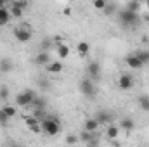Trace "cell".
<instances>
[{
    "label": "cell",
    "mask_w": 149,
    "mask_h": 147,
    "mask_svg": "<svg viewBox=\"0 0 149 147\" xmlns=\"http://www.w3.org/2000/svg\"><path fill=\"white\" fill-rule=\"evenodd\" d=\"M118 19H120L121 26H125L127 30H135L141 24V16L134 14V12H128L127 9H123V10L118 12Z\"/></svg>",
    "instance_id": "obj_1"
},
{
    "label": "cell",
    "mask_w": 149,
    "mask_h": 147,
    "mask_svg": "<svg viewBox=\"0 0 149 147\" xmlns=\"http://www.w3.org/2000/svg\"><path fill=\"white\" fill-rule=\"evenodd\" d=\"M97 128H99V123H97L95 118H87L85 119V123H83L85 132H97Z\"/></svg>",
    "instance_id": "obj_18"
},
{
    "label": "cell",
    "mask_w": 149,
    "mask_h": 147,
    "mask_svg": "<svg viewBox=\"0 0 149 147\" xmlns=\"http://www.w3.org/2000/svg\"><path fill=\"white\" fill-rule=\"evenodd\" d=\"M81 142H85V144H88L90 140H94V139H99V133L97 132H85V130H81V133H80V137H78Z\"/></svg>",
    "instance_id": "obj_20"
},
{
    "label": "cell",
    "mask_w": 149,
    "mask_h": 147,
    "mask_svg": "<svg viewBox=\"0 0 149 147\" xmlns=\"http://www.w3.org/2000/svg\"><path fill=\"white\" fill-rule=\"evenodd\" d=\"M24 123H26V126H28L30 132H33V133H40L42 132V123L38 121L35 116H28L24 119Z\"/></svg>",
    "instance_id": "obj_10"
},
{
    "label": "cell",
    "mask_w": 149,
    "mask_h": 147,
    "mask_svg": "<svg viewBox=\"0 0 149 147\" xmlns=\"http://www.w3.org/2000/svg\"><path fill=\"white\" fill-rule=\"evenodd\" d=\"M99 140H101V137H99V139H94V140H90V142L87 144V147H99Z\"/></svg>",
    "instance_id": "obj_32"
},
{
    "label": "cell",
    "mask_w": 149,
    "mask_h": 147,
    "mask_svg": "<svg viewBox=\"0 0 149 147\" xmlns=\"http://www.w3.org/2000/svg\"><path fill=\"white\" fill-rule=\"evenodd\" d=\"M125 62H127V66H128L130 69H141V68H142V62L139 61V57H137L135 54H130V55H127Z\"/></svg>",
    "instance_id": "obj_12"
},
{
    "label": "cell",
    "mask_w": 149,
    "mask_h": 147,
    "mask_svg": "<svg viewBox=\"0 0 149 147\" xmlns=\"http://www.w3.org/2000/svg\"><path fill=\"white\" fill-rule=\"evenodd\" d=\"M14 69V62L10 57H2L0 59V73H10Z\"/></svg>",
    "instance_id": "obj_15"
},
{
    "label": "cell",
    "mask_w": 149,
    "mask_h": 147,
    "mask_svg": "<svg viewBox=\"0 0 149 147\" xmlns=\"http://www.w3.org/2000/svg\"><path fill=\"white\" fill-rule=\"evenodd\" d=\"M45 69H47V73H50V74H59L63 69H64V66H63L61 61H52L50 64L45 66Z\"/></svg>",
    "instance_id": "obj_13"
},
{
    "label": "cell",
    "mask_w": 149,
    "mask_h": 147,
    "mask_svg": "<svg viewBox=\"0 0 149 147\" xmlns=\"http://www.w3.org/2000/svg\"><path fill=\"white\" fill-rule=\"evenodd\" d=\"M10 97V90L7 85H0V101L2 102H7V99Z\"/></svg>",
    "instance_id": "obj_27"
},
{
    "label": "cell",
    "mask_w": 149,
    "mask_h": 147,
    "mask_svg": "<svg viewBox=\"0 0 149 147\" xmlns=\"http://www.w3.org/2000/svg\"><path fill=\"white\" fill-rule=\"evenodd\" d=\"M7 147H24V146H23V144H19V142H9Z\"/></svg>",
    "instance_id": "obj_34"
},
{
    "label": "cell",
    "mask_w": 149,
    "mask_h": 147,
    "mask_svg": "<svg viewBox=\"0 0 149 147\" xmlns=\"http://www.w3.org/2000/svg\"><path fill=\"white\" fill-rule=\"evenodd\" d=\"M94 7H95L97 10H104V9L108 7V2H106V0H95V2H94Z\"/></svg>",
    "instance_id": "obj_29"
},
{
    "label": "cell",
    "mask_w": 149,
    "mask_h": 147,
    "mask_svg": "<svg viewBox=\"0 0 149 147\" xmlns=\"http://www.w3.org/2000/svg\"><path fill=\"white\" fill-rule=\"evenodd\" d=\"M38 94L35 90H23V92H19L17 95H16V106H19V107H30L31 106V102H33V99L37 97Z\"/></svg>",
    "instance_id": "obj_4"
},
{
    "label": "cell",
    "mask_w": 149,
    "mask_h": 147,
    "mask_svg": "<svg viewBox=\"0 0 149 147\" xmlns=\"http://www.w3.org/2000/svg\"><path fill=\"white\" fill-rule=\"evenodd\" d=\"M80 92H81L87 99H94V97L97 95V87H95V83H94L92 80L83 78V80L80 81Z\"/></svg>",
    "instance_id": "obj_5"
},
{
    "label": "cell",
    "mask_w": 149,
    "mask_h": 147,
    "mask_svg": "<svg viewBox=\"0 0 149 147\" xmlns=\"http://www.w3.org/2000/svg\"><path fill=\"white\" fill-rule=\"evenodd\" d=\"M76 52H78L80 57H87L88 52H90V43H88V42H78V45H76Z\"/></svg>",
    "instance_id": "obj_17"
},
{
    "label": "cell",
    "mask_w": 149,
    "mask_h": 147,
    "mask_svg": "<svg viewBox=\"0 0 149 147\" xmlns=\"http://www.w3.org/2000/svg\"><path fill=\"white\" fill-rule=\"evenodd\" d=\"M146 9H148V10H149V0H148V2H146Z\"/></svg>",
    "instance_id": "obj_38"
},
{
    "label": "cell",
    "mask_w": 149,
    "mask_h": 147,
    "mask_svg": "<svg viewBox=\"0 0 149 147\" xmlns=\"http://www.w3.org/2000/svg\"><path fill=\"white\" fill-rule=\"evenodd\" d=\"M94 118L97 119L99 126H101V125H104V126H109V125H113V121H114V116H113V112H111V111H108V109L97 111V114H95Z\"/></svg>",
    "instance_id": "obj_7"
},
{
    "label": "cell",
    "mask_w": 149,
    "mask_h": 147,
    "mask_svg": "<svg viewBox=\"0 0 149 147\" xmlns=\"http://www.w3.org/2000/svg\"><path fill=\"white\" fill-rule=\"evenodd\" d=\"M0 109L3 111V112L9 116V118H14V116L17 114V109H16V106H10V104H3Z\"/></svg>",
    "instance_id": "obj_24"
},
{
    "label": "cell",
    "mask_w": 149,
    "mask_h": 147,
    "mask_svg": "<svg viewBox=\"0 0 149 147\" xmlns=\"http://www.w3.org/2000/svg\"><path fill=\"white\" fill-rule=\"evenodd\" d=\"M2 7H5V2H3V0H0V9H2Z\"/></svg>",
    "instance_id": "obj_37"
},
{
    "label": "cell",
    "mask_w": 149,
    "mask_h": 147,
    "mask_svg": "<svg viewBox=\"0 0 149 147\" xmlns=\"http://www.w3.org/2000/svg\"><path fill=\"white\" fill-rule=\"evenodd\" d=\"M125 9H127L128 12H134V14H139V12H141V9H142V5H141L139 2H128Z\"/></svg>",
    "instance_id": "obj_25"
},
{
    "label": "cell",
    "mask_w": 149,
    "mask_h": 147,
    "mask_svg": "<svg viewBox=\"0 0 149 147\" xmlns=\"http://www.w3.org/2000/svg\"><path fill=\"white\" fill-rule=\"evenodd\" d=\"M118 135H120V126L118 125H109V126H106V137H108V140H114V139H118Z\"/></svg>",
    "instance_id": "obj_16"
},
{
    "label": "cell",
    "mask_w": 149,
    "mask_h": 147,
    "mask_svg": "<svg viewBox=\"0 0 149 147\" xmlns=\"http://www.w3.org/2000/svg\"><path fill=\"white\" fill-rule=\"evenodd\" d=\"M9 119H10V118H9L3 111L0 109V126H3V128H5V126H9Z\"/></svg>",
    "instance_id": "obj_28"
},
{
    "label": "cell",
    "mask_w": 149,
    "mask_h": 147,
    "mask_svg": "<svg viewBox=\"0 0 149 147\" xmlns=\"http://www.w3.org/2000/svg\"><path fill=\"white\" fill-rule=\"evenodd\" d=\"M118 126H120V130L132 132V130L135 128V121H134L132 118H121V119H120V123H118Z\"/></svg>",
    "instance_id": "obj_14"
},
{
    "label": "cell",
    "mask_w": 149,
    "mask_h": 147,
    "mask_svg": "<svg viewBox=\"0 0 149 147\" xmlns=\"http://www.w3.org/2000/svg\"><path fill=\"white\" fill-rule=\"evenodd\" d=\"M28 7V2H12L10 5H9V12H10V16L12 17H21L23 16V10Z\"/></svg>",
    "instance_id": "obj_9"
},
{
    "label": "cell",
    "mask_w": 149,
    "mask_h": 147,
    "mask_svg": "<svg viewBox=\"0 0 149 147\" xmlns=\"http://www.w3.org/2000/svg\"><path fill=\"white\" fill-rule=\"evenodd\" d=\"M85 71H87V78L95 83V80H99V76H101V64H99V61H90L87 64Z\"/></svg>",
    "instance_id": "obj_6"
},
{
    "label": "cell",
    "mask_w": 149,
    "mask_h": 147,
    "mask_svg": "<svg viewBox=\"0 0 149 147\" xmlns=\"http://www.w3.org/2000/svg\"><path fill=\"white\" fill-rule=\"evenodd\" d=\"M135 55L139 57V61L142 62V66L149 64V50H139V52H135Z\"/></svg>",
    "instance_id": "obj_26"
},
{
    "label": "cell",
    "mask_w": 149,
    "mask_h": 147,
    "mask_svg": "<svg viewBox=\"0 0 149 147\" xmlns=\"http://www.w3.org/2000/svg\"><path fill=\"white\" fill-rule=\"evenodd\" d=\"M52 61H50V55H49V52H40L37 57H35V64L37 66H47V64H50Z\"/></svg>",
    "instance_id": "obj_19"
},
{
    "label": "cell",
    "mask_w": 149,
    "mask_h": 147,
    "mask_svg": "<svg viewBox=\"0 0 149 147\" xmlns=\"http://www.w3.org/2000/svg\"><path fill=\"white\" fill-rule=\"evenodd\" d=\"M113 10H114V7H113V5H108V7H106L102 12H104L106 16H109V14H113Z\"/></svg>",
    "instance_id": "obj_33"
},
{
    "label": "cell",
    "mask_w": 149,
    "mask_h": 147,
    "mask_svg": "<svg viewBox=\"0 0 149 147\" xmlns=\"http://www.w3.org/2000/svg\"><path fill=\"white\" fill-rule=\"evenodd\" d=\"M137 102H139V107H141V109L149 112V95H139Z\"/></svg>",
    "instance_id": "obj_22"
},
{
    "label": "cell",
    "mask_w": 149,
    "mask_h": 147,
    "mask_svg": "<svg viewBox=\"0 0 149 147\" xmlns=\"http://www.w3.org/2000/svg\"><path fill=\"white\" fill-rule=\"evenodd\" d=\"M64 14H66V16H70V14H71V9H70V7H66V9H64Z\"/></svg>",
    "instance_id": "obj_36"
},
{
    "label": "cell",
    "mask_w": 149,
    "mask_h": 147,
    "mask_svg": "<svg viewBox=\"0 0 149 147\" xmlns=\"http://www.w3.org/2000/svg\"><path fill=\"white\" fill-rule=\"evenodd\" d=\"M50 45H52V43H50V40H47V38H45V40H42V52H49Z\"/></svg>",
    "instance_id": "obj_30"
},
{
    "label": "cell",
    "mask_w": 149,
    "mask_h": 147,
    "mask_svg": "<svg viewBox=\"0 0 149 147\" xmlns=\"http://www.w3.org/2000/svg\"><path fill=\"white\" fill-rule=\"evenodd\" d=\"M42 132L49 137H56L59 132H61V121L56 118V116H47L43 121H42Z\"/></svg>",
    "instance_id": "obj_2"
},
{
    "label": "cell",
    "mask_w": 149,
    "mask_h": 147,
    "mask_svg": "<svg viewBox=\"0 0 149 147\" xmlns=\"http://www.w3.org/2000/svg\"><path fill=\"white\" fill-rule=\"evenodd\" d=\"M57 54H59L61 59H66V57L70 55V47H68L66 43H59V45H57Z\"/></svg>",
    "instance_id": "obj_23"
},
{
    "label": "cell",
    "mask_w": 149,
    "mask_h": 147,
    "mask_svg": "<svg viewBox=\"0 0 149 147\" xmlns=\"http://www.w3.org/2000/svg\"><path fill=\"white\" fill-rule=\"evenodd\" d=\"M10 12H9V7H2L0 9V26H5V24H9V21H10Z\"/></svg>",
    "instance_id": "obj_21"
},
{
    "label": "cell",
    "mask_w": 149,
    "mask_h": 147,
    "mask_svg": "<svg viewBox=\"0 0 149 147\" xmlns=\"http://www.w3.org/2000/svg\"><path fill=\"white\" fill-rule=\"evenodd\" d=\"M40 85H42V87H49V81H45V80H40Z\"/></svg>",
    "instance_id": "obj_35"
},
{
    "label": "cell",
    "mask_w": 149,
    "mask_h": 147,
    "mask_svg": "<svg viewBox=\"0 0 149 147\" xmlns=\"http://www.w3.org/2000/svg\"><path fill=\"white\" fill-rule=\"evenodd\" d=\"M30 107L33 111H47V99H45L43 95H37V97L33 99V102H31Z\"/></svg>",
    "instance_id": "obj_11"
},
{
    "label": "cell",
    "mask_w": 149,
    "mask_h": 147,
    "mask_svg": "<svg viewBox=\"0 0 149 147\" xmlns=\"http://www.w3.org/2000/svg\"><path fill=\"white\" fill-rule=\"evenodd\" d=\"M78 140H80V139L74 137V135H68V137H66V144H68V146H73V144H76Z\"/></svg>",
    "instance_id": "obj_31"
},
{
    "label": "cell",
    "mask_w": 149,
    "mask_h": 147,
    "mask_svg": "<svg viewBox=\"0 0 149 147\" xmlns=\"http://www.w3.org/2000/svg\"><path fill=\"white\" fill-rule=\"evenodd\" d=\"M14 38L19 42V43H28L31 37H33V31H31V26L30 24H26V23H23V24H17L16 28H14Z\"/></svg>",
    "instance_id": "obj_3"
},
{
    "label": "cell",
    "mask_w": 149,
    "mask_h": 147,
    "mask_svg": "<svg viewBox=\"0 0 149 147\" xmlns=\"http://www.w3.org/2000/svg\"><path fill=\"white\" fill-rule=\"evenodd\" d=\"M116 85H118V88L120 90H130L132 87H134V76L130 73H121L120 74V78H118V81H116Z\"/></svg>",
    "instance_id": "obj_8"
}]
</instances>
